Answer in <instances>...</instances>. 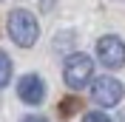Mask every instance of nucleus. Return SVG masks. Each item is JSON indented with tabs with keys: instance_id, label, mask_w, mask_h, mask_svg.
<instances>
[{
	"instance_id": "4",
	"label": "nucleus",
	"mask_w": 125,
	"mask_h": 122,
	"mask_svg": "<svg viewBox=\"0 0 125 122\" xmlns=\"http://www.w3.org/2000/svg\"><path fill=\"white\" fill-rule=\"evenodd\" d=\"M97 57L105 68H122L125 65V43L117 34H105L97 40Z\"/></svg>"
},
{
	"instance_id": "1",
	"label": "nucleus",
	"mask_w": 125,
	"mask_h": 122,
	"mask_svg": "<svg viewBox=\"0 0 125 122\" xmlns=\"http://www.w3.org/2000/svg\"><path fill=\"white\" fill-rule=\"evenodd\" d=\"M6 29H9V37L14 40L20 48H31L34 43H37V34H40L34 14L26 11V9H14V11L9 14Z\"/></svg>"
},
{
	"instance_id": "10",
	"label": "nucleus",
	"mask_w": 125,
	"mask_h": 122,
	"mask_svg": "<svg viewBox=\"0 0 125 122\" xmlns=\"http://www.w3.org/2000/svg\"><path fill=\"white\" fill-rule=\"evenodd\" d=\"M119 122H125V111H122V114H119Z\"/></svg>"
},
{
	"instance_id": "5",
	"label": "nucleus",
	"mask_w": 125,
	"mask_h": 122,
	"mask_svg": "<svg viewBox=\"0 0 125 122\" xmlns=\"http://www.w3.org/2000/svg\"><path fill=\"white\" fill-rule=\"evenodd\" d=\"M17 94H20V99L29 102V105H40L43 97H46V82H43L37 74H26L23 80L17 82Z\"/></svg>"
},
{
	"instance_id": "6",
	"label": "nucleus",
	"mask_w": 125,
	"mask_h": 122,
	"mask_svg": "<svg viewBox=\"0 0 125 122\" xmlns=\"http://www.w3.org/2000/svg\"><path fill=\"white\" fill-rule=\"evenodd\" d=\"M9 80H11V60L6 51H0V88H6Z\"/></svg>"
},
{
	"instance_id": "2",
	"label": "nucleus",
	"mask_w": 125,
	"mask_h": 122,
	"mask_svg": "<svg viewBox=\"0 0 125 122\" xmlns=\"http://www.w3.org/2000/svg\"><path fill=\"white\" fill-rule=\"evenodd\" d=\"M94 77V60L88 54H71L68 60H65V68H62V80L68 88L80 91V88H85L91 82Z\"/></svg>"
},
{
	"instance_id": "8",
	"label": "nucleus",
	"mask_w": 125,
	"mask_h": 122,
	"mask_svg": "<svg viewBox=\"0 0 125 122\" xmlns=\"http://www.w3.org/2000/svg\"><path fill=\"white\" fill-rule=\"evenodd\" d=\"M71 111H77V99H71V102H62V114H71Z\"/></svg>"
},
{
	"instance_id": "9",
	"label": "nucleus",
	"mask_w": 125,
	"mask_h": 122,
	"mask_svg": "<svg viewBox=\"0 0 125 122\" xmlns=\"http://www.w3.org/2000/svg\"><path fill=\"white\" fill-rule=\"evenodd\" d=\"M23 122H48V119H46V116H37V114H31V116H26Z\"/></svg>"
},
{
	"instance_id": "3",
	"label": "nucleus",
	"mask_w": 125,
	"mask_h": 122,
	"mask_svg": "<svg viewBox=\"0 0 125 122\" xmlns=\"http://www.w3.org/2000/svg\"><path fill=\"white\" fill-rule=\"evenodd\" d=\"M122 94H125L122 82L114 80V77H97L91 82V99L97 105H102V108H114L122 99Z\"/></svg>"
},
{
	"instance_id": "7",
	"label": "nucleus",
	"mask_w": 125,
	"mask_h": 122,
	"mask_svg": "<svg viewBox=\"0 0 125 122\" xmlns=\"http://www.w3.org/2000/svg\"><path fill=\"white\" fill-rule=\"evenodd\" d=\"M83 122H111V119L102 114V111H88V114L83 116Z\"/></svg>"
}]
</instances>
